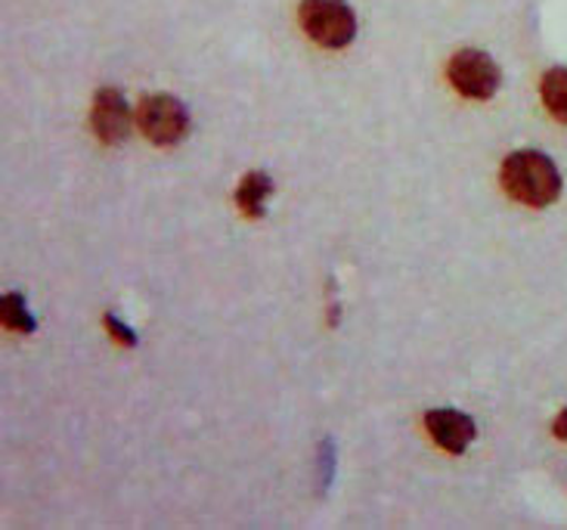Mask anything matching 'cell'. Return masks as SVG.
<instances>
[{
	"label": "cell",
	"instance_id": "1",
	"mask_svg": "<svg viewBox=\"0 0 567 530\" xmlns=\"http://www.w3.org/2000/svg\"><path fill=\"white\" fill-rule=\"evenodd\" d=\"M499 181L508 198L527 208H549L561 196V171L539 150H518L506 155L499 167Z\"/></svg>",
	"mask_w": 567,
	"mask_h": 530
},
{
	"label": "cell",
	"instance_id": "2",
	"mask_svg": "<svg viewBox=\"0 0 567 530\" xmlns=\"http://www.w3.org/2000/svg\"><path fill=\"white\" fill-rule=\"evenodd\" d=\"M298 19L307 38L326 50H341L357 38V13L348 0H305Z\"/></svg>",
	"mask_w": 567,
	"mask_h": 530
},
{
	"label": "cell",
	"instance_id": "3",
	"mask_svg": "<svg viewBox=\"0 0 567 530\" xmlns=\"http://www.w3.org/2000/svg\"><path fill=\"white\" fill-rule=\"evenodd\" d=\"M137 124L143 136L153 140L155 146H174L189 134V109L184 100L171 93H153L140 100Z\"/></svg>",
	"mask_w": 567,
	"mask_h": 530
},
{
	"label": "cell",
	"instance_id": "4",
	"mask_svg": "<svg viewBox=\"0 0 567 530\" xmlns=\"http://www.w3.org/2000/svg\"><path fill=\"white\" fill-rule=\"evenodd\" d=\"M446 78L465 100H491L503 84V72H499L496 60L484 50H475V47H465L450 60Z\"/></svg>",
	"mask_w": 567,
	"mask_h": 530
},
{
	"label": "cell",
	"instance_id": "5",
	"mask_svg": "<svg viewBox=\"0 0 567 530\" xmlns=\"http://www.w3.org/2000/svg\"><path fill=\"white\" fill-rule=\"evenodd\" d=\"M137 115L131 112V103L124 100V93L118 88H103L96 91L93 96V109H91V128L93 134L100 136L103 143L115 146L122 143L124 136L131 134V122Z\"/></svg>",
	"mask_w": 567,
	"mask_h": 530
},
{
	"label": "cell",
	"instance_id": "6",
	"mask_svg": "<svg viewBox=\"0 0 567 530\" xmlns=\"http://www.w3.org/2000/svg\"><path fill=\"white\" fill-rule=\"evenodd\" d=\"M425 428H429L434 444L453 456L465 453L468 444L477 438L475 419L460 412V409H429L425 412Z\"/></svg>",
	"mask_w": 567,
	"mask_h": 530
},
{
	"label": "cell",
	"instance_id": "7",
	"mask_svg": "<svg viewBox=\"0 0 567 530\" xmlns=\"http://www.w3.org/2000/svg\"><path fill=\"white\" fill-rule=\"evenodd\" d=\"M274 196V181L264 171H251L236 186V205L248 217H264L267 214V198Z\"/></svg>",
	"mask_w": 567,
	"mask_h": 530
},
{
	"label": "cell",
	"instance_id": "8",
	"mask_svg": "<svg viewBox=\"0 0 567 530\" xmlns=\"http://www.w3.org/2000/svg\"><path fill=\"white\" fill-rule=\"evenodd\" d=\"M539 96L549 115L567 124V65H553L539 81Z\"/></svg>",
	"mask_w": 567,
	"mask_h": 530
},
{
	"label": "cell",
	"instance_id": "9",
	"mask_svg": "<svg viewBox=\"0 0 567 530\" xmlns=\"http://www.w3.org/2000/svg\"><path fill=\"white\" fill-rule=\"evenodd\" d=\"M0 319H3V326L7 329H13V333L31 335L38 329V323L31 317L29 304L25 298L19 295V292H10V295H3V302H0Z\"/></svg>",
	"mask_w": 567,
	"mask_h": 530
},
{
	"label": "cell",
	"instance_id": "10",
	"mask_svg": "<svg viewBox=\"0 0 567 530\" xmlns=\"http://www.w3.org/2000/svg\"><path fill=\"white\" fill-rule=\"evenodd\" d=\"M103 319H106L109 335H112V338H115L118 345H124V348H134V345H137V333H134L131 326H124L122 319L115 317V314H106Z\"/></svg>",
	"mask_w": 567,
	"mask_h": 530
},
{
	"label": "cell",
	"instance_id": "11",
	"mask_svg": "<svg viewBox=\"0 0 567 530\" xmlns=\"http://www.w3.org/2000/svg\"><path fill=\"white\" fill-rule=\"evenodd\" d=\"M553 431H555V438H558V440H567V409H561V412H558V419H555Z\"/></svg>",
	"mask_w": 567,
	"mask_h": 530
}]
</instances>
